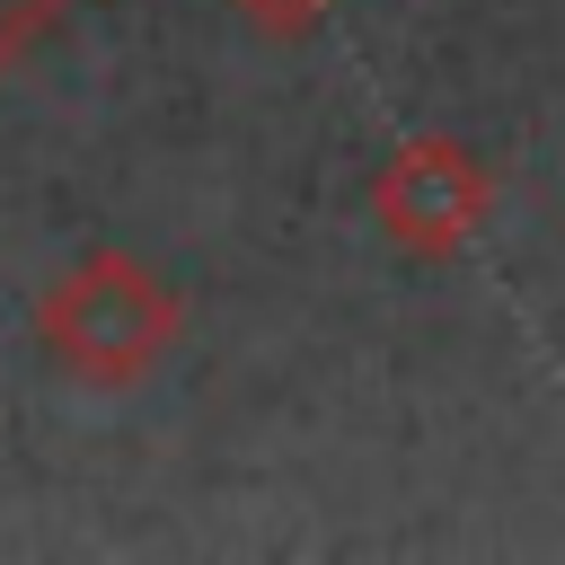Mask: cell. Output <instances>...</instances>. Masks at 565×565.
<instances>
[{"mask_svg": "<svg viewBox=\"0 0 565 565\" xmlns=\"http://www.w3.org/2000/svg\"><path fill=\"white\" fill-rule=\"evenodd\" d=\"M26 327H35V353L71 388H141L177 353L185 300H177V282L159 265L124 256V247H88L35 291Z\"/></svg>", "mask_w": 565, "mask_h": 565, "instance_id": "cell-1", "label": "cell"}, {"mask_svg": "<svg viewBox=\"0 0 565 565\" xmlns=\"http://www.w3.org/2000/svg\"><path fill=\"white\" fill-rule=\"evenodd\" d=\"M362 212H371V230H380L397 256L450 265V256L486 230V212H494V168H486L459 132H415V141H397V150L371 168Z\"/></svg>", "mask_w": 565, "mask_h": 565, "instance_id": "cell-2", "label": "cell"}, {"mask_svg": "<svg viewBox=\"0 0 565 565\" xmlns=\"http://www.w3.org/2000/svg\"><path fill=\"white\" fill-rule=\"evenodd\" d=\"M230 9H238L256 35H282V44H300V35H318V26H327V9H335V0H230Z\"/></svg>", "mask_w": 565, "mask_h": 565, "instance_id": "cell-3", "label": "cell"}, {"mask_svg": "<svg viewBox=\"0 0 565 565\" xmlns=\"http://www.w3.org/2000/svg\"><path fill=\"white\" fill-rule=\"evenodd\" d=\"M53 26V0H0V79L35 53V35Z\"/></svg>", "mask_w": 565, "mask_h": 565, "instance_id": "cell-4", "label": "cell"}]
</instances>
